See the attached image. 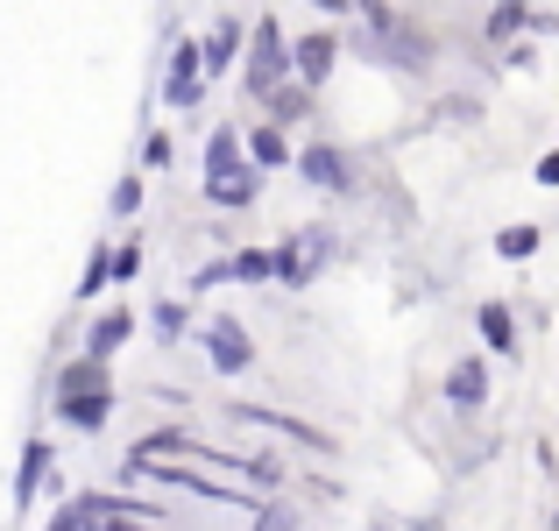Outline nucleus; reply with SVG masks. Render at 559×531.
<instances>
[{
	"label": "nucleus",
	"instance_id": "obj_3",
	"mask_svg": "<svg viewBox=\"0 0 559 531\" xmlns=\"http://www.w3.org/2000/svg\"><path fill=\"white\" fill-rule=\"evenodd\" d=\"M333 57H341V43H333V36H305V43H290V71H298V85H326Z\"/></svg>",
	"mask_w": 559,
	"mask_h": 531
},
{
	"label": "nucleus",
	"instance_id": "obj_24",
	"mask_svg": "<svg viewBox=\"0 0 559 531\" xmlns=\"http://www.w3.org/2000/svg\"><path fill=\"white\" fill-rule=\"evenodd\" d=\"M538 185H559V150L546 156V164H538Z\"/></svg>",
	"mask_w": 559,
	"mask_h": 531
},
{
	"label": "nucleus",
	"instance_id": "obj_17",
	"mask_svg": "<svg viewBox=\"0 0 559 531\" xmlns=\"http://www.w3.org/2000/svg\"><path fill=\"white\" fill-rule=\"evenodd\" d=\"M107 276H114V256H107V248H93V256H85V276H79V298H99Z\"/></svg>",
	"mask_w": 559,
	"mask_h": 531
},
{
	"label": "nucleus",
	"instance_id": "obj_5",
	"mask_svg": "<svg viewBox=\"0 0 559 531\" xmlns=\"http://www.w3.org/2000/svg\"><path fill=\"white\" fill-rule=\"evenodd\" d=\"M205 199H213V205H248V199H255V164H234V170L205 177Z\"/></svg>",
	"mask_w": 559,
	"mask_h": 531
},
{
	"label": "nucleus",
	"instance_id": "obj_18",
	"mask_svg": "<svg viewBox=\"0 0 559 531\" xmlns=\"http://www.w3.org/2000/svg\"><path fill=\"white\" fill-rule=\"evenodd\" d=\"M241 475H248V482H262V489H276V482H284V461H276V453H248Z\"/></svg>",
	"mask_w": 559,
	"mask_h": 531
},
{
	"label": "nucleus",
	"instance_id": "obj_15",
	"mask_svg": "<svg viewBox=\"0 0 559 531\" xmlns=\"http://www.w3.org/2000/svg\"><path fill=\"white\" fill-rule=\"evenodd\" d=\"M284 135H276V128H255V135H248V164H255V170H270V164H284Z\"/></svg>",
	"mask_w": 559,
	"mask_h": 531
},
{
	"label": "nucleus",
	"instance_id": "obj_16",
	"mask_svg": "<svg viewBox=\"0 0 559 531\" xmlns=\"http://www.w3.org/2000/svg\"><path fill=\"white\" fill-rule=\"evenodd\" d=\"M241 164V142L227 135V128H213V142H205V177H219V170H234Z\"/></svg>",
	"mask_w": 559,
	"mask_h": 531
},
{
	"label": "nucleus",
	"instance_id": "obj_22",
	"mask_svg": "<svg viewBox=\"0 0 559 531\" xmlns=\"http://www.w3.org/2000/svg\"><path fill=\"white\" fill-rule=\"evenodd\" d=\"M305 107V85H276L270 93V114H298Z\"/></svg>",
	"mask_w": 559,
	"mask_h": 531
},
{
	"label": "nucleus",
	"instance_id": "obj_20",
	"mask_svg": "<svg viewBox=\"0 0 559 531\" xmlns=\"http://www.w3.org/2000/svg\"><path fill=\"white\" fill-rule=\"evenodd\" d=\"M496 248H503L510 262H524V256H532V248H538V227H510V234H503V241H496Z\"/></svg>",
	"mask_w": 559,
	"mask_h": 531
},
{
	"label": "nucleus",
	"instance_id": "obj_19",
	"mask_svg": "<svg viewBox=\"0 0 559 531\" xmlns=\"http://www.w3.org/2000/svg\"><path fill=\"white\" fill-rule=\"evenodd\" d=\"M518 28H524V0H503V8L489 14V36L503 43V36H518Z\"/></svg>",
	"mask_w": 559,
	"mask_h": 531
},
{
	"label": "nucleus",
	"instance_id": "obj_11",
	"mask_svg": "<svg viewBox=\"0 0 559 531\" xmlns=\"http://www.w3.org/2000/svg\"><path fill=\"white\" fill-rule=\"evenodd\" d=\"M128 333H135V312H107V319L93 327V341H85V354H93V362H107V354L121 347Z\"/></svg>",
	"mask_w": 559,
	"mask_h": 531
},
{
	"label": "nucleus",
	"instance_id": "obj_25",
	"mask_svg": "<svg viewBox=\"0 0 559 531\" xmlns=\"http://www.w3.org/2000/svg\"><path fill=\"white\" fill-rule=\"evenodd\" d=\"M93 531H150V524H128V518H107V524H93Z\"/></svg>",
	"mask_w": 559,
	"mask_h": 531
},
{
	"label": "nucleus",
	"instance_id": "obj_13",
	"mask_svg": "<svg viewBox=\"0 0 559 531\" xmlns=\"http://www.w3.org/2000/svg\"><path fill=\"white\" fill-rule=\"evenodd\" d=\"M481 341H489L496 354H510L518 347V319H510L503 305H481Z\"/></svg>",
	"mask_w": 559,
	"mask_h": 531
},
{
	"label": "nucleus",
	"instance_id": "obj_27",
	"mask_svg": "<svg viewBox=\"0 0 559 531\" xmlns=\"http://www.w3.org/2000/svg\"><path fill=\"white\" fill-rule=\"evenodd\" d=\"M312 8H319V14H347V0H312Z\"/></svg>",
	"mask_w": 559,
	"mask_h": 531
},
{
	"label": "nucleus",
	"instance_id": "obj_8",
	"mask_svg": "<svg viewBox=\"0 0 559 531\" xmlns=\"http://www.w3.org/2000/svg\"><path fill=\"white\" fill-rule=\"evenodd\" d=\"M298 170L312 177V185H326V191H347V156L341 150H305Z\"/></svg>",
	"mask_w": 559,
	"mask_h": 531
},
{
	"label": "nucleus",
	"instance_id": "obj_2",
	"mask_svg": "<svg viewBox=\"0 0 559 531\" xmlns=\"http://www.w3.org/2000/svg\"><path fill=\"white\" fill-rule=\"evenodd\" d=\"M205 354H213L219 376H241V368L255 362V347H248L241 319H227V312H213V327H205Z\"/></svg>",
	"mask_w": 559,
	"mask_h": 531
},
{
	"label": "nucleus",
	"instance_id": "obj_4",
	"mask_svg": "<svg viewBox=\"0 0 559 531\" xmlns=\"http://www.w3.org/2000/svg\"><path fill=\"white\" fill-rule=\"evenodd\" d=\"M199 43H178V57H170V79H164V99L170 107H191L199 99Z\"/></svg>",
	"mask_w": 559,
	"mask_h": 531
},
{
	"label": "nucleus",
	"instance_id": "obj_14",
	"mask_svg": "<svg viewBox=\"0 0 559 531\" xmlns=\"http://www.w3.org/2000/svg\"><path fill=\"white\" fill-rule=\"evenodd\" d=\"M227 276H241V284H270V276H276V256H270V248H241V256L227 262Z\"/></svg>",
	"mask_w": 559,
	"mask_h": 531
},
{
	"label": "nucleus",
	"instance_id": "obj_28",
	"mask_svg": "<svg viewBox=\"0 0 559 531\" xmlns=\"http://www.w3.org/2000/svg\"><path fill=\"white\" fill-rule=\"evenodd\" d=\"M382 531H390V524H382Z\"/></svg>",
	"mask_w": 559,
	"mask_h": 531
},
{
	"label": "nucleus",
	"instance_id": "obj_26",
	"mask_svg": "<svg viewBox=\"0 0 559 531\" xmlns=\"http://www.w3.org/2000/svg\"><path fill=\"white\" fill-rule=\"evenodd\" d=\"M50 531H85V524H79V518H71V504H64V518H57Z\"/></svg>",
	"mask_w": 559,
	"mask_h": 531
},
{
	"label": "nucleus",
	"instance_id": "obj_6",
	"mask_svg": "<svg viewBox=\"0 0 559 531\" xmlns=\"http://www.w3.org/2000/svg\"><path fill=\"white\" fill-rule=\"evenodd\" d=\"M481 397H489V368H481V362H461V368H453V376H447V404L475 411Z\"/></svg>",
	"mask_w": 559,
	"mask_h": 531
},
{
	"label": "nucleus",
	"instance_id": "obj_9",
	"mask_svg": "<svg viewBox=\"0 0 559 531\" xmlns=\"http://www.w3.org/2000/svg\"><path fill=\"white\" fill-rule=\"evenodd\" d=\"M99 390H107V362H93V354L57 376V397H99Z\"/></svg>",
	"mask_w": 559,
	"mask_h": 531
},
{
	"label": "nucleus",
	"instance_id": "obj_1",
	"mask_svg": "<svg viewBox=\"0 0 559 531\" xmlns=\"http://www.w3.org/2000/svg\"><path fill=\"white\" fill-rule=\"evenodd\" d=\"M284 79H290V43H284V28H276V22H262L255 36H248V93L270 99Z\"/></svg>",
	"mask_w": 559,
	"mask_h": 531
},
{
	"label": "nucleus",
	"instance_id": "obj_12",
	"mask_svg": "<svg viewBox=\"0 0 559 531\" xmlns=\"http://www.w3.org/2000/svg\"><path fill=\"white\" fill-rule=\"evenodd\" d=\"M234 50H241V28H234V22H219L213 36L199 43V64H205V71H227V64H234Z\"/></svg>",
	"mask_w": 559,
	"mask_h": 531
},
{
	"label": "nucleus",
	"instance_id": "obj_10",
	"mask_svg": "<svg viewBox=\"0 0 559 531\" xmlns=\"http://www.w3.org/2000/svg\"><path fill=\"white\" fill-rule=\"evenodd\" d=\"M57 411H64V425H79V433H99V425H107V390L99 397H57Z\"/></svg>",
	"mask_w": 559,
	"mask_h": 531
},
{
	"label": "nucleus",
	"instance_id": "obj_21",
	"mask_svg": "<svg viewBox=\"0 0 559 531\" xmlns=\"http://www.w3.org/2000/svg\"><path fill=\"white\" fill-rule=\"evenodd\" d=\"M142 205V177H121V185H114V213H135Z\"/></svg>",
	"mask_w": 559,
	"mask_h": 531
},
{
	"label": "nucleus",
	"instance_id": "obj_23",
	"mask_svg": "<svg viewBox=\"0 0 559 531\" xmlns=\"http://www.w3.org/2000/svg\"><path fill=\"white\" fill-rule=\"evenodd\" d=\"M142 164L164 170V164H170V142H164V135H150V142H142Z\"/></svg>",
	"mask_w": 559,
	"mask_h": 531
},
{
	"label": "nucleus",
	"instance_id": "obj_7",
	"mask_svg": "<svg viewBox=\"0 0 559 531\" xmlns=\"http://www.w3.org/2000/svg\"><path fill=\"white\" fill-rule=\"evenodd\" d=\"M50 461H57V453L43 447V439H28V447H22V468H14V504H28V496H36V482L50 475Z\"/></svg>",
	"mask_w": 559,
	"mask_h": 531
}]
</instances>
